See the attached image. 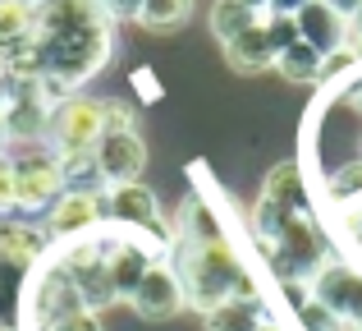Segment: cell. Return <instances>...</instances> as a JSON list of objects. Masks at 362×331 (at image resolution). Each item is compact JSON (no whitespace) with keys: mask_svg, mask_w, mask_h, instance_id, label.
Listing matches in <instances>:
<instances>
[{"mask_svg":"<svg viewBox=\"0 0 362 331\" xmlns=\"http://www.w3.org/2000/svg\"><path fill=\"white\" fill-rule=\"evenodd\" d=\"M170 249H175V276L184 286V304L197 313H211L225 299H257L252 271H247L243 253L225 235V221L206 207L202 193L184 198L179 221L170 225Z\"/></svg>","mask_w":362,"mask_h":331,"instance_id":"1","label":"cell"},{"mask_svg":"<svg viewBox=\"0 0 362 331\" xmlns=\"http://www.w3.org/2000/svg\"><path fill=\"white\" fill-rule=\"evenodd\" d=\"M42 46V74H55L69 88L88 83L92 74L106 69V60L115 55V23H97V28H78V33H37Z\"/></svg>","mask_w":362,"mask_h":331,"instance_id":"2","label":"cell"},{"mask_svg":"<svg viewBox=\"0 0 362 331\" xmlns=\"http://www.w3.org/2000/svg\"><path fill=\"white\" fill-rule=\"evenodd\" d=\"M303 212H312L303 166H298V162L275 166L271 175H266V184H262L257 207H252V235H257V244H266L284 221H293V216H303Z\"/></svg>","mask_w":362,"mask_h":331,"instance_id":"3","label":"cell"},{"mask_svg":"<svg viewBox=\"0 0 362 331\" xmlns=\"http://www.w3.org/2000/svg\"><path fill=\"white\" fill-rule=\"evenodd\" d=\"M101 203H106V221L124 225V230H138L147 240H156L160 249H170V221L160 216V203L147 184H138V179L133 184H110L101 193Z\"/></svg>","mask_w":362,"mask_h":331,"instance_id":"4","label":"cell"},{"mask_svg":"<svg viewBox=\"0 0 362 331\" xmlns=\"http://www.w3.org/2000/svg\"><path fill=\"white\" fill-rule=\"evenodd\" d=\"M101 134H106V101L78 97V92H74L69 101H60V106L51 111V134H46V138L55 143V157L92 152Z\"/></svg>","mask_w":362,"mask_h":331,"instance_id":"5","label":"cell"},{"mask_svg":"<svg viewBox=\"0 0 362 331\" xmlns=\"http://www.w3.org/2000/svg\"><path fill=\"white\" fill-rule=\"evenodd\" d=\"M60 193H64V179H60L55 152H23L14 162V207L42 212V207H51Z\"/></svg>","mask_w":362,"mask_h":331,"instance_id":"6","label":"cell"},{"mask_svg":"<svg viewBox=\"0 0 362 331\" xmlns=\"http://www.w3.org/2000/svg\"><path fill=\"white\" fill-rule=\"evenodd\" d=\"M312 299H321L344 327H362V271L358 267L330 258L326 267L312 276Z\"/></svg>","mask_w":362,"mask_h":331,"instance_id":"7","label":"cell"},{"mask_svg":"<svg viewBox=\"0 0 362 331\" xmlns=\"http://www.w3.org/2000/svg\"><path fill=\"white\" fill-rule=\"evenodd\" d=\"M92 157H97L101 166V179L110 184H133V179H142V170H147V143H142L138 129H106V134L97 138V147H92Z\"/></svg>","mask_w":362,"mask_h":331,"instance_id":"8","label":"cell"},{"mask_svg":"<svg viewBox=\"0 0 362 331\" xmlns=\"http://www.w3.org/2000/svg\"><path fill=\"white\" fill-rule=\"evenodd\" d=\"M129 304L142 322H170V318H179L184 313V286H179L175 267L170 262H151L147 276L138 281V290L129 295Z\"/></svg>","mask_w":362,"mask_h":331,"instance_id":"9","label":"cell"},{"mask_svg":"<svg viewBox=\"0 0 362 331\" xmlns=\"http://www.w3.org/2000/svg\"><path fill=\"white\" fill-rule=\"evenodd\" d=\"M101 221H106L101 193H69V189H64V193L46 207V240H55V244L78 240V235H88L92 225H101Z\"/></svg>","mask_w":362,"mask_h":331,"instance_id":"10","label":"cell"},{"mask_svg":"<svg viewBox=\"0 0 362 331\" xmlns=\"http://www.w3.org/2000/svg\"><path fill=\"white\" fill-rule=\"evenodd\" d=\"M293 18H298V37L312 46V51L335 55L339 46H349V18L335 14L326 0H308V5H303Z\"/></svg>","mask_w":362,"mask_h":331,"instance_id":"11","label":"cell"},{"mask_svg":"<svg viewBox=\"0 0 362 331\" xmlns=\"http://www.w3.org/2000/svg\"><path fill=\"white\" fill-rule=\"evenodd\" d=\"M46 249H51L46 230H37V225H28V221H5V216H0V262L33 271Z\"/></svg>","mask_w":362,"mask_h":331,"instance_id":"12","label":"cell"},{"mask_svg":"<svg viewBox=\"0 0 362 331\" xmlns=\"http://www.w3.org/2000/svg\"><path fill=\"white\" fill-rule=\"evenodd\" d=\"M110 23L101 14L97 0H51L46 9H37V33L51 37V33H78V28H97Z\"/></svg>","mask_w":362,"mask_h":331,"instance_id":"13","label":"cell"},{"mask_svg":"<svg viewBox=\"0 0 362 331\" xmlns=\"http://www.w3.org/2000/svg\"><path fill=\"white\" fill-rule=\"evenodd\" d=\"M225 60H230L234 74H262L275 64V46L271 37H266V18L262 23H252L247 33H239L234 42H225Z\"/></svg>","mask_w":362,"mask_h":331,"instance_id":"14","label":"cell"},{"mask_svg":"<svg viewBox=\"0 0 362 331\" xmlns=\"http://www.w3.org/2000/svg\"><path fill=\"white\" fill-rule=\"evenodd\" d=\"M262 322H271V318H266L262 295H257V299H225L221 308L202 313V327L206 331H257Z\"/></svg>","mask_w":362,"mask_h":331,"instance_id":"15","label":"cell"},{"mask_svg":"<svg viewBox=\"0 0 362 331\" xmlns=\"http://www.w3.org/2000/svg\"><path fill=\"white\" fill-rule=\"evenodd\" d=\"M326 203L339 212H354L362 203V157H349L326 175Z\"/></svg>","mask_w":362,"mask_h":331,"instance_id":"16","label":"cell"},{"mask_svg":"<svg viewBox=\"0 0 362 331\" xmlns=\"http://www.w3.org/2000/svg\"><path fill=\"white\" fill-rule=\"evenodd\" d=\"M28 37H37V5L33 0H0V55Z\"/></svg>","mask_w":362,"mask_h":331,"instance_id":"17","label":"cell"},{"mask_svg":"<svg viewBox=\"0 0 362 331\" xmlns=\"http://www.w3.org/2000/svg\"><path fill=\"white\" fill-rule=\"evenodd\" d=\"M262 9H252V5H243V0H216L211 5V33H216V42H234L239 33H247L252 23H262Z\"/></svg>","mask_w":362,"mask_h":331,"instance_id":"18","label":"cell"},{"mask_svg":"<svg viewBox=\"0 0 362 331\" xmlns=\"http://www.w3.org/2000/svg\"><path fill=\"white\" fill-rule=\"evenodd\" d=\"M55 162H60V179L69 193H106V179H101V166L92 152H64Z\"/></svg>","mask_w":362,"mask_h":331,"instance_id":"19","label":"cell"},{"mask_svg":"<svg viewBox=\"0 0 362 331\" xmlns=\"http://www.w3.org/2000/svg\"><path fill=\"white\" fill-rule=\"evenodd\" d=\"M321 60H326V55L312 51V46L298 37L293 46H284V51L275 55V69H280L289 83H317L321 79Z\"/></svg>","mask_w":362,"mask_h":331,"instance_id":"20","label":"cell"},{"mask_svg":"<svg viewBox=\"0 0 362 331\" xmlns=\"http://www.w3.org/2000/svg\"><path fill=\"white\" fill-rule=\"evenodd\" d=\"M188 14H193V0H142L138 23L147 33H175L188 23Z\"/></svg>","mask_w":362,"mask_h":331,"instance_id":"21","label":"cell"},{"mask_svg":"<svg viewBox=\"0 0 362 331\" xmlns=\"http://www.w3.org/2000/svg\"><path fill=\"white\" fill-rule=\"evenodd\" d=\"M293 313H298V327H303V331H344V322H339V318L330 313L321 299H312V295L303 299Z\"/></svg>","mask_w":362,"mask_h":331,"instance_id":"22","label":"cell"},{"mask_svg":"<svg viewBox=\"0 0 362 331\" xmlns=\"http://www.w3.org/2000/svg\"><path fill=\"white\" fill-rule=\"evenodd\" d=\"M266 37H271L275 55H280L284 46L298 42V18H293V14H266Z\"/></svg>","mask_w":362,"mask_h":331,"instance_id":"23","label":"cell"},{"mask_svg":"<svg viewBox=\"0 0 362 331\" xmlns=\"http://www.w3.org/2000/svg\"><path fill=\"white\" fill-rule=\"evenodd\" d=\"M46 331H101V313H92V308H74V313L55 318Z\"/></svg>","mask_w":362,"mask_h":331,"instance_id":"24","label":"cell"},{"mask_svg":"<svg viewBox=\"0 0 362 331\" xmlns=\"http://www.w3.org/2000/svg\"><path fill=\"white\" fill-rule=\"evenodd\" d=\"M97 5L110 23H138V14H142V0H97Z\"/></svg>","mask_w":362,"mask_h":331,"instance_id":"25","label":"cell"},{"mask_svg":"<svg viewBox=\"0 0 362 331\" xmlns=\"http://www.w3.org/2000/svg\"><path fill=\"white\" fill-rule=\"evenodd\" d=\"M129 83H133V92H138V101H147V106H151V101H160V79L151 69H133Z\"/></svg>","mask_w":362,"mask_h":331,"instance_id":"26","label":"cell"},{"mask_svg":"<svg viewBox=\"0 0 362 331\" xmlns=\"http://www.w3.org/2000/svg\"><path fill=\"white\" fill-rule=\"evenodd\" d=\"M106 129H138L133 101H106Z\"/></svg>","mask_w":362,"mask_h":331,"instance_id":"27","label":"cell"},{"mask_svg":"<svg viewBox=\"0 0 362 331\" xmlns=\"http://www.w3.org/2000/svg\"><path fill=\"white\" fill-rule=\"evenodd\" d=\"M14 207V162L0 152V216Z\"/></svg>","mask_w":362,"mask_h":331,"instance_id":"28","label":"cell"},{"mask_svg":"<svg viewBox=\"0 0 362 331\" xmlns=\"http://www.w3.org/2000/svg\"><path fill=\"white\" fill-rule=\"evenodd\" d=\"M339 106H349L354 116H362V74H358L354 83H349V92H344V101H339Z\"/></svg>","mask_w":362,"mask_h":331,"instance_id":"29","label":"cell"},{"mask_svg":"<svg viewBox=\"0 0 362 331\" xmlns=\"http://www.w3.org/2000/svg\"><path fill=\"white\" fill-rule=\"evenodd\" d=\"M308 0H266V14H298Z\"/></svg>","mask_w":362,"mask_h":331,"instance_id":"30","label":"cell"},{"mask_svg":"<svg viewBox=\"0 0 362 331\" xmlns=\"http://www.w3.org/2000/svg\"><path fill=\"white\" fill-rule=\"evenodd\" d=\"M330 9H335V14H344V18H354L358 9H362V0H326Z\"/></svg>","mask_w":362,"mask_h":331,"instance_id":"31","label":"cell"},{"mask_svg":"<svg viewBox=\"0 0 362 331\" xmlns=\"http://www.w3.org/2000/svg\"><path fill=\"white\" fill-rule=\"evenodd\" d=\"M5 101H9V74H5V64H0V111H5Z\"/></svg>","mask_w":362,"mask_h":331,"instance_id":"32","label":"cell"},{"mask_svg":"<svg viewBox=\"0 0 362 331\" xmlns=\"http://www.w3.org/2000/svg\"><path fill=\"white\" fill-rule=\"evenodd\" d=\"M257 331H284V327H280V322H262Z\"/></svg>","mask_w":362,"mask_h":331,"instance_id":"33","label":"cell"},{"mask_svg":"<svg viewBox=\"0 0 362 331\" xmlns=\"http://www.w3.org/2000/svg\"><path fill=\"white\" fill-rule=\"evenodd\" d=\"M243 5H252V9H262V14H266V0H243Z\"/></svg>","mask_w":362,"mask_h":331,"instance_id":"34","label":"cell"},{"mask_svg":"<svg viewBox=\"0 0 362 331\" xmlns=\"http://www.w3.org/2000/svg\"><path fill=\"white\" fill-rule=\"evenodd\" d=\"M0 147H5V111H0Z\"/></svg>","mask_w":362,"mask_h":331,"instance_id":"35","label":"cell"},{"mask_svg":"<svg viewBox=\"0 0 362 331\" xmlns=\"http://www.w3.org/2000/svg\"><path fill=\"white\" fill-rule=\"evenodd\" d=\"M33 5H37V9H46V5H51V0H33Z\"/></svg>","mask_w":362,"mask_h":331,"instance_id":"36","label":"cell"},{"mask_svg":"<svg viewBox=\"0 0 362 331\" xmlns=\"http://www.w3.org/2000/svg\"><path fill=\"white\" fill-rule=\"evenodd\" d=\"M344 331H358V327H344Z\"/></svg>","mask_w":362,"mask_h":331,"instance_id":"37","label":"cell"},{"mask_svg":"<svg viewBox=\"0 0 362 331\" xmlns=\"http://www.w3.org/2000/svg\"><path fill=\"white\" fill-rule=\"evenodd\" d=\"M0 331H5V327H0Z\"/></svg>","mask_w":362,"mask_h":331,"instance_id":"38","label":"cell"}]
</instances>
